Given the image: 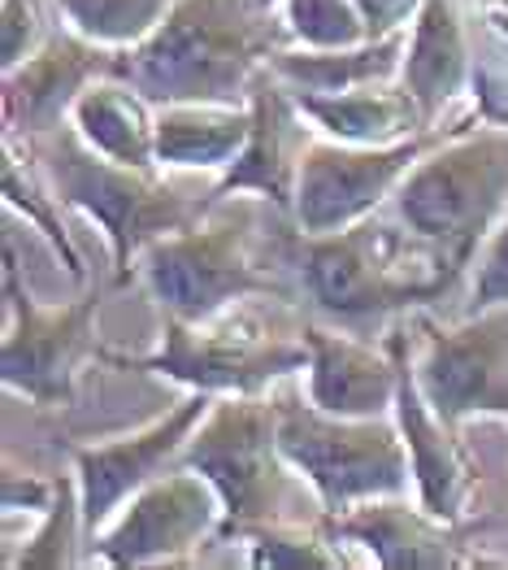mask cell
I'll use <instances>...</instances> for the list:
<instances>
[{"mask_svg": "<svg viewBox=\"0 0 508 570\" xmlns=\"http://www.w3.org/2000/svg\"><path fill=\"white\" fill-rule=\"evenodd\" d=\"M287 18L266 0H179L136 48H118L113 75L157 105L248 100L252 79L291 48Z\"/></svg>", "mask_w": 508, "mask_h": 570, "instance_id": "1", "label": "cell"}, {"mask_svg": "<svg viewBox=\"0 0 508 570\" xmlns=\"http://www.w3.org/2000/svg\"><path fill=\"white\" fill-rule=\"evenodd\" d=\"M282 266L296 275L300 296L313 301L326 323L361 332L400 309L426 305L452 287L444 262L414 239L391 214H370L339 232H282Z\"/></svg>", "mask_w": 508, "mask_h": 570, "instance_id": "2", "label": "cell"}, {"mask_svg": "<svg viewBox=\"0 0 508 570\" xmlns=\"http://www.w3.org/2000/svg\"><path fill=\"white\" fill-rule=\"evenodd\" d=\"M387 214L421 239L457 284L508 218V127L482 118L478 127H448L405 175Z\"/></svg>", "mask_w": 508, "mask_h": 570, "instance_id": "3", "label": "cell"}, {"mask_svg": "<svg viewBox=\"0 0 508 570\" xmlns=\"http://www.w3.org/2000/svg\"><path fill=\"white\" fill-rule=\"evenodd\" d=\"M22 144L44 170L57 200L83 209L104 232L113 253V287L131 284L139 253L152 239L179 232L209 209V200H191L175 184H166L161 166H127L104 157L100 148L83 140L74 122H61L57 131Z\"/></svg>", "mask_w": 508, "mask_h": 570, "instance_id": "4", "label": "cell"}, {"mask_svg": "<svg viewBox=\"0 0 508 570\" xmlns=\"http://www.w3.org/2000/svg\"><path fill=\"white\" fill-rule=\"evenodd\" d=\"M257 209L213 200L196 223L170 236L152 239L136 262V275L161 305L166 318L200 323L231 309L248 296L296 301L300 287L287 284L278 271H266L257 257Z\"/></svg>", "mask_w": 508, "mask_h": 570, "instance_id": "5", "label": "cell"}, {"mask_svg": "<svg viewBox=\"0 0 508 570\" xmlns=\"http://www.w3.org/2000/svg\"><path fill=\"white\" fill-rule=\"evenodd\" d=\"M282 405L266 392H227L191 431L183 466H196L222 492L218 540H248V531L291 519L305 475L291 466L278 440Z\"/></svg>", "mask_w": 508, "mask_h": 570, "instance_id": "6", "label": "cell"}, {"mask_svg": "<svg viewBox=\"0 0 508 570\" xmlns=\"http://www.w3.org/2000/svg\"><path fill=\"white\" fill-rule=\"evenodd\" d=\"M305 323L287 318H266L252 309H222L213 318L183 323L166 318V335L157 353H118L100 348L96 362L113 371H143L161 375L183 387H200L213 396L227 392H266L270 383L287 380L296 371H309V344H305Z\"/></svg>", "mask_w": 508, "mask_h": 570, "instance_id": "7", "label": "cell"}, {"mask_svg": "<svg viewBox=\"0 0 508 570\" xmlns=\"http://www.w3.org/2000/svg\"><path fill=\"white\" fill-rule=\"evenodd\" d=\"M282 423L278 440L291 466L318 492L322 514H348L373 497H405L414 483V458L400 423L382 414L348 419L313 401L278 396Z\"/></svg>", "mask_w": 508, "mask_h": 570, "instance_id": "8", "label": "cell"}, {"mask_svg": "<svg viewBox=\"0 0 508 570\" xmlns=\"http://www.w3.org/2000/svg\"><path fill=\"white\" fill-rule=\"evenodd\" d=\"M96 309H100V292H88L70 305H40L18 275L13 239H4V314H9L4 353H0L4 387L36 401L40 410L70 405L79 366L100 353Z\"/></svg>", "mask_w": 508, "mask_h": 570, "instance_id": "9", "label": "cell"}, {"mask_svg": "<svg viewBox=\"0 0 508 570\" xmlns=\"http://www.w3.org/2000/svg\"><path fill=\"white\" fill-rule=\"evenodd\" d=\"M222 531V492L196 466H170L92 535L96 567H179Z\"/></svg>", "mask_w": 508, "mask_h": 570, "instance_id": "10", "label": "cell"}, {"mask_svg": "<svg viewBox=\"0 0 508 570\" xmlns=\"http://www.w3.org/2000/svg\"><path fill=\"white\" fill-rule=\"evenodd\" d=\"M448 131L426 127L421 136H409L400 144H343L318 131L300 161V184H296V209L291 223L309 236L352 227L361 218L378 214L405 175L430 153Z\"/></svg>", "mask_w": 508, "mask_h": 570, "instance_id": "11", "label": "cell"}, {"mask_svg": "<svg viewBox=\"0 0 508 570\" xmlns=\"http://www.w3.org/2000/svg\"><path fill=\"white\" fill-rule=\"evenodd\" d=\"M414 371L426 401L461 428L465 419H508V301L444 327L414 318Z\"/></svg>", "mask_w": 508, "mask_h": 570, "instance_id": "12", "label": "cell"}, {"mask_svg": "<svg viewBox=\"0 0 508 570\" xmlns=\"http://www.w3.org/2000/svg\"><path fill=\"white\" fill-rule=\"evenodd\" d=\"M213 401H218L213 392L187 387L183 401L170 414H161L157 423H148V428L122 431V435H109V440H92V444H70L74 475H79V488H83L88 535H96L100 527L109 523L148 479L179 466L191 431L205 423Z\"/></svg>", "mask_w": 508, "mask_h": 570, "instance_id": "13", "label": "cell"}, {"mask_svg": "<svg viewBox=\"0 0 508 570\" xmlns=\"http://www.w3.org/2000/svg\"><path fill=\"white\" fill-rule=\"evenodd\" d=\"M391 348L400 357V392H396V423L405 431V444H409V458H414V488L417 501L444 519V523L461 527L474 514V501H478V466L469 458L461 440V428L448 423L421 392L414 371V323L405 327H391Z\"/></svg>", "mask_w": 508, "mask_h": 570, "instance_id": "14", "label": "cell"}, {"mask_svg": "<svg viewBox=\"0 0 508 570\" xmlns=\"http://www.w3.org/2000/svg\"><path fill=\"white\" fill-rule=\"evenodd\" d=\"M252 136L243 144V153L222 170V179L205 196L213 200H231L239 191H257L261 200H270L278 214L291 218L296 209V184H300V161L309 153V144L318 140V127L309 122V114L300 109V100L291 88L266 66L252 79Z\"/></svg>", "mask_w": 508, "mask_h": 570, "instance_id": "15", "label": "cell"}, {"mask_svg": "<svg viewBox=\"0 0 508 570\" xmlns=\"http://www.w3.org/2000/svg\"><path fill=\"white\" fill-rule=\"evenodd\" d=\"M113 57L118 48L96 45L70 22L57 27L31 57L4 70V131L18 140H36L70 122L74 100L96 79L113 75Z\"/></svg>", "mask_w": 508, "mask_h": 570, "instance_id": "16", "label": "cell"}, {"mask_svg": "<svg viewBox=\"0 0 508 570\" xmlns=\"http://www.w3.org/2000/svg\"><path fill=\"white\" fill-rule=\"evenodd\" d=\"M309 344V401L330 414L370 419L396 405L400 392V357L387 340V348H373L348 327H326L318 318H305Z\"/></svg>", "mask_w": 508, "mask_h": 570, "instance_id": "17", "label": "cell"}, {"mask_svg": "<svg viewBox=\"0 0 508 570\" xmlns=\"http://www.w3.org/2000/svg\"><path fill=\"white\" fill-rule=\"evenodd\" d=\"M339 540H352L370 549L373 562L387 570H457L478 567V558L465 553L457 527L435 519L421 501L405 505L400 497H373L352 505L348 514H326Z\"/></svg>", "mask_w": 508, "mask_h": 570, "instance_id": "18", "label": "cell"}, {"mask_svg": "<svg viewBox=\"0 0 508 570\" xmlns=\"http://www.w3.org/2000/svg\"><path fill=\"white\" fill-rule=\"evenodd\" d=\"M474 61H478V36L465 18L461 0H426L409 27L400 83L414 92L426 122L474 88Z\"/></svg>", "mask_w": 508, "mask_h": 570, "instance_id": "19", "label": "cell"}, {"mask_svg": "<svg viewBox=\"0 0 508 570\" xmlns=\"http://www.w3.org/2000/svg\"><path fill=\"white\" fill-rule=\"evenodd\" d=\"M291 96L300 100V109L309 114V122L322 136L343 144H400L430 127L421 105L400 79L361 83V88H348V92H300V88H291Z\"/></svg>", "mask_w": 508, "mask_h": 570, "instance_id": "20", "label": "cell"}, {"mask_svg": "<svg viewBox=\"0 0 508 570\" xmlns=\"http://www.w3.org/2000/svg\"><path fill=\"white\" fill-rule=\"evenodd\" d=\"M252 136L248 100H175L157 105V166L227 170Z\"/></svg>", "mask_w": 508, "mask_h": 570, "instance_id": "21", "label": "cell"}, {"mask_svg": "<svg viewBox=\"0 0 508 570\" xmlns=\"http://www.w3.org/2000/svg\"><path fill=\"white\" fill-rule=\"evenodd\" d=\"M70 122L104 157L127 161V166H157V100H148L127 79L118 75L96 79L74 100Z\"/></svg>", "mask_w": 508, "mask_h": 570, "instance_id": "22", "label": "cell"}, {"mask_svg": "<svg viewBox=\"0 0 508 570\" xmlns=\"http://www.w3.org/2000/svg\"><path fill=\"white\" fill-rule=\"evenodd\" d=\"M405 45H409V31L366 40L357 48H282L275 52L270 70L287 88H300V92H348L361 83L400 79Z\"/></svg>", "mask_w": 508, "mask_h": 570, "instance_id": "23", "label": "cell"}, {"mask_svg": "<svg viewBox=\"0 0 508 570\" xmlns=\"http://www.w3.org/2000/svg\"><path fill=\"white\" fill-rule=\"evenodd\" d=\"M0 191H4V205L9 209H18L27 223H36L44 239L57 248V257L66 262V271L83 284L88 279V271H83V257H79V248H74V239L66 232V223H61V214H57V191L48 188L44 170L36 166V157L27 153V144H18V136H9L4 131V148H0Z\"/></svg>", "mask_w": 508, "mask_h": 570, "instance_id": "24", "label": "cell"}, {"mask_svg": "<svg viewBox=\"0 0 508 570\" xmlns=\"http://www.w3.org/2000/svg\"><path fill=\"white\" fill-rule=\"evenodd\" d=\"M88 531L83 519V488L79 475L57 479V497L44 510L40 527L27 535L22 553H9V570H70L79 562H88L79 553V535Z\"/></svg>", "mask_w": 508, "mask_h": 570, "instance_id": "25", "label": "cell"}, {"mask_svg": "<svg viewBox=\"0 0 508 570\" xmlns=\"http://www.w3.org/2000/svg\"><path fill=\"white\" fill-rule=\"evenodd\" d=\"M339 531L330 519L318 523H300V519H282L248 531V549H252V567L261 570H339L348 567L343 549L335 544Z\"/></svg>", "mask_w": 508, "mask_h": 570, "instance_id": "26", "label": "cell"}, {"mask_svg": "<svg viewBox=\"0 0 508 570\" xmlns=\"http://www.w3.org/2000/svg\"><path fill=\"white\" fill-rule=\"evenodd\" d=\"M179 0H57L61 18L104 48H136L148 40Z\"/></svg>", "mask_w": 508, "mask_h": 570, "instance_id": "27", "label": "cell"}, {"mask_svg": "<svg viewBox=\"0 0 508 570\" xmlns=\"http://www.w3.org/2000/svg\"><path fill=\"white\" fill-rule=\"evenodd\" d=\"M291 40L305 48H357L370 40L357 0H282Z\"/></svg>", "mask_w": 508, "mask_h": 570, "instance_id": "28", "label": "cell"}, {"mask_svg": "<svg viewBox=\"0 0 508 570\" xmlns=\"http://www.w3.org/2000/svg\"><path fill=\"white\" fill-rule=\"evenodd\" d=\"M474 105L482 122L508 127V36L487 22V40L478 45L474 61Z\"/></svg>", "mask_w": 508, "mask_h": 570, "instance_id": "29", "label": "cell"}, {"mask_svg": "<svg viewBox=\"0 0 508 570\" xmlns=\"http://www.w3.org/2000/svg\"><path fill=\"white\" fill-rule=\"evenodd\" d=\"M57 31L48 0H0V52H4V70L18 66L22 57H31Z\"/></svg>", "mask_w": 508, "mask_h": 570, "instance_id": "30", "label": "cell"}, {"mask_svg": "<svg viewBox=\"0 0 508 570\" xmlns=\"http://www.w3.org/2000/svg\"><path fill=\"white\" fill-rule=\"evenodd\" d=\"M508 301V218L482 244V262L474 275V309L505 305Z\"/></svg>", "mask_w": 508, "mask_h": 570, "instance_id": "31", "label": "cell"}, {"mask_svg": "<svg viewBox=\"0 0 508 570\" xmlns=\"http://www.w3.org/2000/svg\"><path fill=\"white\" fill-rule=\"evenodd\" d=\"M57 497V479L44 475H4L0 488V501H4V514H44Z\"/></svg>", "mask_w": 508, "mask_h": 570, "instance_id": "32", "label": "cell"}, {"mask_svg": "<svg viewBox=\"0 0 508 570\" xmlns=\"http://www.w3.org/2000/svg\"><path fill=\"white\" fill-rule=\"evenodd\" d=\"M361 13H366V27H370V40L382 36H396V31H409L414 18L421 13L426 0H357Z\"/></svg>", "mask_w": 508, "mask_h": 570, "instance_id": "33", "label": "cell"}, {"mask_svg": "<svg viewBox=\"0 0 508 570\" xmlns=\"http://www.w3.org/2000/svg\"><path fill=\"white\" fill-rule=\"evenodd\" d=\"M487 22L508 36V0H500V4H491V9H487Z\"/></svg>", "mask_w": 508, "mask_h": 570, "instance_id": "34", "label": "cell"}, {"mask_svg": "<svg viewBox=\"0 0 508 570\" xmlns=\"http://www.w3.org/2000/svg\"><path fill=\"white\" fill-rule=\"evenodd\" d=\"M266 4H278V0H266Z\"/></svg>", "mask_w": 508, "mask_h": 570, "instance_id": "35", "label": "cell"}]
</instances>
